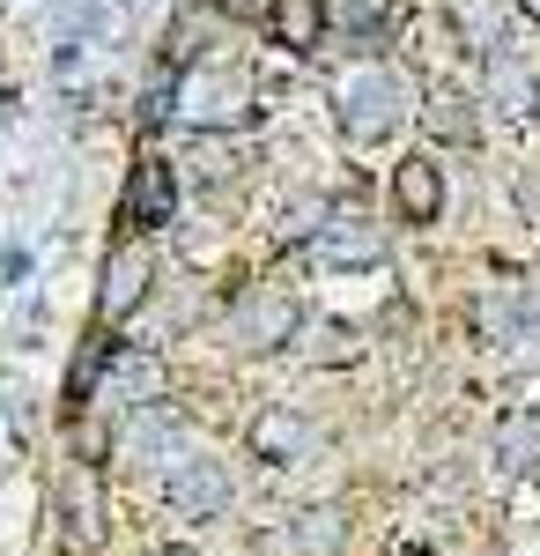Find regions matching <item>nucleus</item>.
I'll use <instances>...</instances> for the list:
<instances>
[{"label": "nucleus", "mask_w": 540, "mask_h": 556, "mask_svg": "<svg viewBox=\"0 0 540 556\" xmlns=\"http://www.w3.org/2000/svg\"><path fill=\"white\" fill-rule=\"evenodd\" d=\"M170 112H178L185 127H201V134H230V127H245V119H252V83L230 67V60H201V67L178 75Z\"/></svg>", "instance_id": "1"}, {"label": "nucleus", "mask_w": 540, "mask_h": 556, "mask_svg": "<svg viewBox=\"0 0 540 556\" xmlns=\"http://www.w3.org/2000/svg\"><path fill=\"white\" fill-rule=\"evenodd\" d=\"M333 104H340V134L348 141H377V134H393L415 112V83L393 75V67H356L348 83L333 89Z\"/></svg>", "instance_id": "2"}, {"label": "nucleus", "mask_w": 540, "mask_h": 556, "mask_svg": "<svg viewBox=\"0 0 540 556\" xmlns=\"http://www.w3.org/2000/svg\"><path fill=\"white\" fill-rule=\"evenodd\" d=\"M149 275H156L149 245H141V238H126L119 253L104 260V282H97V312H104V319H133V312H141V298H149Z\"/></svg>", "instance_id": "3"}, {"label": "nucleus", "mask_w": 540, "mask_h": 556, "mask_svg": "<svg viewBox=\"0 0 540 556\" xmlns=\"http://www.w3.org/2000/svg\"><path fill=\"white\" fill-rule=\"evenodd\" d=\"M97 401L104 408H156L164 401V364L149 356V349H112V371H104V386H97Z\"/></svg>", "instance_id": "4"}, {"label": "nucleus", "mask_w": 540, "mask_h": 556, "mask_svg": "<svg viewBox=\"0 0 540 556\" xmlns=\"http://www.w3.org/2000/svg\"><path fill=\"white\" fill-rule=\"evenodd\" d=\"M170 513L178 519L230 513V460H185V468H170Z\"/></svg>", "instance_id": "5"}, {"label": "nucleus", "mask_w": 540, "mask_h": 556, "mask_svg": "<svg viewBox=\"0 0 540 556\" xmlns=\"http://www.w3.org/2000/svg\"><path fill=\"white\" fill-rule=\"evenodd\" d=\"M296 334V298L282 282H259L245 304H237V349H274Z\"/></svg>", "instance_id": "6"}, {"label": "nucleus", "mask_w": 540, "mask_h": 556, "mask_svg": "<svg viewBox=\"0 0 540 556\" xmlns=\"http://www.w3.org/2000/svg\"><path fill=\"white\" fill-rule=\"evenodd\" d=\"M170 208H178L170 164L164 156H141V164H133V186H126V223H133V230H156V223H170Z\"/></svg>", "instance_id": "7"}, {"label": "nucleus", "mask_w": 540, "mask_h": 556, "mask_svg": "<svg viewBox=\"0 0 540 556\" xmlns=\"http://www.w3.org/2000/svg\"><path fill=\"white\" fill-rule=\"evenodd\" d=\"M178 438H185V424H178L170 408H141V416L119 430V460L126 468H164L170 453H178Z\"/></svg>", "instance_id": "8"}, {"label": "nucleus", "mask_w": 540, "mask_h": 556, "mask_svg": "<svg viewBox=\"0 0 540 556\" xmlns=\"http://www.w3.org/2000/svg\"><path fill=\"white\" fill-rule=\"evenodd\" d=\"M393 201H400L408 223H437V208H445V178H437V164H429V156H408L400 178H393Z\"/></svg>", "instance_id": "9"}, {"label": "nucleus", "mask_w": 540, "mask_h": 556, "mask_svg": "<svg viewBox=\"0 0 540 556\" xmlns=\"http://www.w3.org/2000/svg\"><path fill=\"white\" fill-rule=\"evenodd\" d=\"M60 513H67V542L89 549L97 542V468H75L60 482Z\"/></svg>", "instance_id": "10"}, {"label": "nucleus", "mask_w": 540, "mask_h": 556, "mask_svg": "<svg viewBox=\"0 0 540 556\" xmlns=\"http://www.w3.org/2000/svg\"><path fill=\"white\" fill-rule=\"evenodd\" d=\"M489 104H497L503 119H526L533 112V75L511 52H489Z\"/></svg>", "instance_id": "11"}, {"label": "nucleus", "mask_w": 540, "mask_h": 556, "mask_svg": "<svg viewBox=\"0 0 540 556\" xmlns=\"http://www.w3.org/2000/svg\"><path fill=\"white\" fill-rule=\"evenodd\" d=\"M319 253H326V260H377V253H385V238H377L363 215H326Z\"/></svg>", "instance_id": "12"}, {"label": "nucleus", "mask_w": 540, "mask_h": 556, "mask_svg": "<svg viewBox=\"0 0 540 556\" xmlns=\"http://www.w3.org/2000/svg\"><path fill=\"white\" fill-rule=\"evenodd\" d=\"M304 438H311V430H304V416L267 408V416L252 424V453H259V460H296V453H304Z\"/></svg>", "instance_id": "13"}, {"label": "nucleus", "mask_w": 540, "mask_h": 556, "mask_svg": "<svg viewBox=\"0 0 540 556\" xmlns=\"http://www.w3.org/2000/svg\"><path fill=\"white\" fill-rule=\"evenodd\" d=\"M422 127L437 134V141H474L481 119H474V104L459 97V89H429V104H422Z\"/></svg>", "instance_id": "14"}, {"label": "nucleus", "mask_w": 540, "mask_h": 556, "mask_svg": "<svg viewBox=\"0 0 540 556\" xmlns=\"http://www.w3.org/2000/svg\"><path fill=\"white\" fill-rule=\"evenodd\" d=\"M274 38L311 52V45L326 38V0H274Z\"/></svg>", "instance_id": "15"}, {"label": "nucleus", "mask_w": 540, "mask_h": 556, "mask_svg": "<svg viewBox=\"0 0 540 556\" xmlns=\"http://www.w3.org/2000/svg\"><path fill=\"white\" fill-rule=\"evenodd\" d=\"M340 542H348V513L340 505H311V513L296 519V549L304 556H333Z\"/></svg>", "instance_id": "16"}, {"label": "nucleus", "mask_w": 540, "mask_h": 556, "mask_svg": "<svg viewBox=\"0 0 540 556\" xmlns=\"http://www.w3.org/2000/svg\"><path fill=\"white\" fill-rule=\"evenodd\" d=\"M326 23L333 30H348V38L371 45L377 30H385V0H326Z\"/></svg>", "instance_id": "17"}, {"label": "nucleus", "mask_w": 540, "mask_h": 556, "mask_svg": "<svg viewBox=\"0 0 540 556\" xmlns=\"http://www.w3.org/2000/svg\"><path fill=\"white\" fill-rule=\"evenodd\" d=\"M311 356H319V364H340V356H356V334H348V327H319V334H311Z\"/></svg>", "instance_id": "18"}, {"label": "nucleus", "mask_w": 540, "mask_h": 556, "mask_svg": "<svg viewBox=\"0 0 540 556\" xmlns=\"http://www.w3.org/2000/svg\"><path fill=\"white\" fill-rule=\"evenodd\" d=\"M518 8H526V15H533V23H540V0H518Z\"/></svg>", "instance_id": "19"}, {"label": "nucleus", "mask_w": 540, "mask_h": 556, "mask_svg": "<svg viewBox=\"0 0 540 556\" xmlns=\"http://www.w3.org/2000/svg\"><path fill=\"white\" fill-rule=\"evenodd\" d=\"M222 8H252V0H222Z\"/></svg>", "instance_id": "20"}, {"label": "nucleus", "mask_w": 540, "mask_h": 556, "mask_svg": "<svg viewBox=\"0 0 540 556\" xmlns=\"http://www.w3.org/2000/svg\"><path fill=\"white\" fill-rule=\"evenodd\" d=\"M164 556H193V549H164Z\"/></svg>", "instance_id": "21"}]
</instances>
